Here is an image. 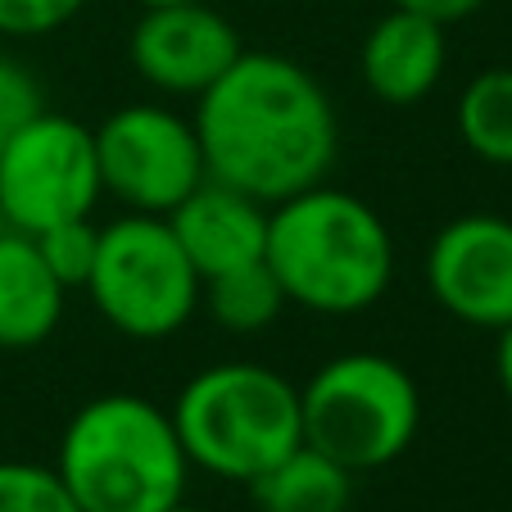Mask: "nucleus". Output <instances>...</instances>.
Segmentation results:
<instances>
[{
  "mask_svg": "<svg viewBox=\"0 0 512 512\" xmlns=\"http://www.w3.org/2000/svg\"><path fill=\"white\" fill-rule=\"evenodd\" d=\"M191 472L250 485L272 463L304 445L300 386L268 363H209L168 408Z\"/></svg>",
  "mask_w": 512,
  "mask_h": 512,
  "instance_id": "4",
  "label": "nucleus"
},
{
  "mask_svg": "<svg viewBox=\"0 0 512 512\" xmlns=\"http://www.w3.org/2000/svg\"><path fill=\"white\" fill-rule=\"evenodd\" d=\"M426 290L454 322L503 331L512 322V218L458 213L426 245Z\"/></svg>",
  "mask_w": 512,
  "mask_h": 512,
  "instance_id": "9",
  "label": "nucleus"
},
{
  "mask_svg": "<svg viewBox=\"0 0 512 512\" xmlns=\"http://www.w3.org/2000/svg\"><path fill=\"white\" fill-rule=\"evenodd\" d=\"M46 109L41 82L32 78V68H23L19 59L0 55V150Z\"/></svg>",
  "mask_w": 512,
  "mask_h": 512,
  "instance_id": "19",
  "label": "nucleus"
},
{
  "mask_svg": "<svg viewBox=\"0 0 512 512\" xmlns=\"http://www.w3.org/2000/svg\"><path fill=\"white\" fill-rule=\"evenodd\" d=\"M449 64V41H445V23L426 19L413 10H390L372 23V32L363 37L358 50V68L363 82L377 100L386 105H417L426 100Z\"/></svg>",
  "mask_w": 512,
  "mask_h": 512,
  "instance_id": "12",
  "label": "nucleus"
},
{
  "mask_svg": "<svg viewBox=\"0 0 512 512\" xmlns=\"http://www.w3.org/2000/svg\"><path fill=\"white\" fill-rule=\"evenodd\" d=\"M399 10H413V14H426V19H435V23H463V19H472L476 10H481L485 0H395Z\"/></svg>",
  "mask_w": 512,
  "mask_h": 512,
  "instance_id": "21",
  "label": "nucleus"
},
{
  "mask_svg": "<svg viewBox=\"0 0 512 512\" xmlns=\"http://www.w3.org/2000/svg\"><path fill=\"white\" fill-rule=\"evenodd\" d=\"M200 272L177 245L168 218L123 213L100 227L87 295L114 331L132 340H168L200 309Z\"/></svg>",
  "mask_w": 512,
  "mask_h": 512,
  "instance_id": "6",
  "label": "nucleus"
},
{
  "mask_svg": "<svg viewBox=\"0 0 512 512\" xmlns=\"http://www.w3.org/2000/svg\"><path fill=\"white\" fill-rule=\"evenodd\" d=\"M195 136L209 182L236 186L259 204L327 182L340 150V123L327 87L277 50H241L232 68L195 96Z\"/></svg>",
  "mask_w": 512,
  "mask_h": 512,
  "instance_id": "1",
  "label": "nucleus"
},
{
  "mask_svg": "<svg viewBox=\"0 0 512 512\" xmlns=\"http://www.w3.org/2000/svg\"><path fill=\"white\" fill-rule=\"evenodd\" d=\"M82 10L87 0H0V37H46Z\"/></svg>",
  "mask_w": 512,
  "mask_h": 512,
  "instance_id": "20",
  "label": "nucleus"
},
{
  "mask_svg": "<svg viewBox=\"0 0 512 512\" xmlns=\"http://www.w3.org/2000/svg\"><path fill=\"white\" fill-rule=\"evenodd\" d=\"M32 241H37L41 259L50 263V272H55L68 290L87 286L91 263H96V250H100V227L91 223V218H73V223L46 227V232L32 236Z\"/></svg>",
  "mask_w": 512,
  "mask_h": 512,
  "instance_id": "18",
  "label": "nucleus"
},
{
  "mask_svg": "<svg viewBox=\"0 0 512 512\" xmlns=\"http://www.w3.org/2000/svg\"><path fill=\"white\" fill-rule=\"evenodd\" d=\"M304 445L363 476L404 458L422 426V390L390 354L349 349L300 386Z\"/></svg>",
  "mask_w": 512,
  "mask_h": 512,
  "instance_id": "5",
  "label": "nucleus"
},
{
  "mask_svg": "<svg viewBox=\"0 0 512 512\" xmlns=\"http://www.w3.org/2000/svg\"><path fill=\"white\" fill-rule=\"evenodd\" d=\"M0 512H82L55 467L0 458Z\"/></svg>",
  "mask_w": 512,
  "mask_h": 512,
  "instance_id": "17",
  "label": "nucleus"
},
{
  "mask_svg": "<svg viewBox=\"0 0 512 512\" xmlns=\"http://www.w3.org/2000/svg\"><path fill=\"white\" fill-rule=\"evenodd\" d=\"M82 512H164L186 499V458L168 408L145 395H100L68 417L50 463Z\"/></svg>",
  "mask_w": 512,
  "mask_h": 512,
  "instance_id": "3",
  "label": "nucleus"
},
{
  "mask_svg": "<svg viewBox=\"0 0 512 512\" xmlns=\"http://www.w3.org/2000/svg\"><path fill=\"white\" fill-rule=\"evenodd\" d=\"M164 512H209V508H195V503L182 499V503H173V508H164Z\"/></svg>",
  "mask_w": 512,
  "mask_h": 512,
  "instance_id": "24",
  "label": "nucleus"
},
{
  "mask_svg": "<svg viewBox=\"0 0 512 512\" xmlns=\"http://www.w3.org/2000/svg\"><path fill=\"white\" fill-rule=\"evenodd\" d=\"M177 245L186 250L191 268L200 281L223 277L232 268L263 259V241H268V204L254 195L236 191V186L209 182L204 177L173 213H168Z\"/></svg>",
  "mask_w": 512,
  "mask_h": 512,
  "instance_id": "11",
  "label": "nucleus"
},
{
  "mask_svg": "<svg viewBox=\"0 0 512 512\" xmlns=\"http://www.w3.org/2000/svg\"><path fill=\"white\" fill-rule=\"evenodd\" d=\"M96 132L68 114L41 109L0 150V223L41 236L46 227L91 218L100 204Z\"/></svg>",
  "mask_w": 512,
  "mask_h": 512,
  "instance_id": "7",
  "label": "nucleus"
},
{
  "mask_svg": "<svg viewBox=\"0 0 512 512\" xmlns=\"http://www.w3.org/2000/svg\"><path fill=\"white\" fill-rule=\"evenodd\" d=\"M100 186L127 213H168L204 182V150L195 123L155 100L123 105L96 127Z\"/></svg>",
  "mask_w": 512,
  "mask_h": 512,
  "instance_id": "8",
  "label": "nucleus"
},
{
  "mask_svg": "<svg viewBox=\"0 0 512 512\" xmlns=\"http://www.w3.org/2000/svg\"><path fill=\"white\" fill-rule=\"evenodd\" d=\"M68 286L28 232L0 227V349H37L59 331Z\"/></svg>",
  "mask_w": 512,
  "mask_h": 512,
  "instance_id": "13",
  "label": "nucleus"
},
{
  "mask_svg": "<svg viewBox=\"0 0 512 512\" xmlns=\"http://www.w3.org/2000/svg\"><path fill=\"white\" fill-rule=\"evenodd\" d=\"M200 309H209V318L232 336H259L286 309V290L277 286L268 263H245L223 277H209L200 286Z\"/></svg>",
  "mask_w": 512,
  "mask_h": 512,
  "instance_id": "15",
  "label": "nucleus"
},
{
  "mask_svg": "<svg viewBox=\"0 0 512 512\" xmlns=\"http://www.w3.org/2000/svg\"><path fill=\"white\" fill-rule=\"evenodd\" d=\"M241 50V32L232 28V19H223L204 0L141 10L132 37H127V55L145 87L191 100L223 78L241 59Z\"/></svg>",
  "mask_w": 512,
  "mask_h": 512,
  "instance_id": "10",
  "label": "nucleus"
},
{
  "mask_svg": "<svg viewBox=\"0 0 512 512\" xmlns=\"http://www.w3.org/2000/svg\"><path fill=\"white\" fill-rule=\"evenodd\" d=\"M250 499L259 512H349L354 472L331 463L313 445H300L263 476H254Z\"/></svg>",
  "mask_w": 512,
  "mask_h": 512,
  "instance_id": "14",
  "label": "nucleus"
},
{
  "mask_svg": "<svg viewBox=\"0 0 512 512\" xmlns=\"http://www.w3.org/2000/svg\"><path fill=\"white\" fill-rule=\"evenodd\" d=\"M141 10H159V5H191V0H136Z\"/></svg>",
  "mask_w": 512,
  "mask_h": 512,
  "instance_id": "23",
  "label": "nucleus"
},
{
  "mask_svg": "<svg viewBox=\"0 0 512 512\" xmlns=\"http://www.w3.org/2000/svg\"><path fill=\"white\" fill-rule=\"evenodd\" d=\"M494 336H499V345H494V372H499V386L512 404V322L503 331H494Z\"/></svg>",
  "mask_w": 512,
  "mask_h": 512,
  "instance_id": "22",
  "label": "nucleus"
},
{
  "mask_svg": "<svg viewBox=\"0 0 512 512\" xmlns=\"http://www.w3.org/2000/svg\"><path fill=\"white\" fill-rule=\"evenodd\" d=\"M463 145L481 164L512 168V68H485L463 87L454 109Z\"/></svg>",
  "mask_w": 512,
  "mask_h": 512,
  "instance_id": "16",
  "label": "nucleus"
},
{
  "mask_svg": "<svg viewBox=\"0 0 512 512\" xmlns=\"http://www.w3.org/2000/svg\"><path fill=\"white\" fill-rule=\"evenodd\" d=\"M263 263L286 290V304L322 318H349L390 290L395 241L368 200L318 182L268 209Z\"/></svg>",
  "mask_w": 512,
  "mask_h": 512,
  "instance_id": "2",
  "label": "nucleus"
}]
</instances>
